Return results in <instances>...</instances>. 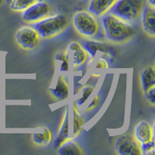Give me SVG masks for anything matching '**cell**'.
Segmentation results:
<instances>
[{"mask_svg": "<svg viewBox=\"0 0 155 155\" xmlns=\"http://www.w3.org/2000/svg\"><path fill=\"white\" fill-rule=\"evenodd\" d=\"M101 22L106 40L113 44H124L130 41L135 34V30L130 23L110 12L102 16Z\"/></svg>", "mask_w": 155, "mask_h": 155, "instance_id": "6da1fadb", "label": "cell"}, {"mask_svg": "<svg viewBox=\"0 0 155 155\" xmlns=\"http://www.w3.org/2000/svg\"><path fill=\"white\" fill-rule=\"evenodd\" d=\"M68 19L64 14L49 15L34 23L41 38L50 39L56 37L65 30L68 25Z\"/></svg>", "mask_w": 155, "mask_h": 155, "instance_id": "7a4b0ae2", "label": "cell"}, {"mask_svg": "<svg viewBox=\"0 0 155 155\" xmlns=\"http://www.w3.org/2000/svg\"><path fill=\"white\" fill-rule=\"evenodd\" d=\"M143 7V0H116L109 12L130 23L140 16Z\"/></svg>", "mask_w": 155, "mask_h": 155, "instance_id": "3957f363", "label": "cell"}, {"mask_svg": "<svg viewBox=\"0 0 155 155\" xmlns=\"http://www.w3.org/2000/svg\"><path fill=\"white\" fill-rule=\"evenodd\" d=\"M73 26L77 33L85 38H93L99 31V24L95 16L88 11L76 12L73 16Z\"/></svg>", "mask_w": 155, "mask_h": 155, "instance_id": "277c9868", "label": "cell"}, {"mask_svg": "<svg viewBox=\"0 0 155 155\" xmlns=\"http://www.w3.org/2000/svg\"><path fill=\"white\" fill-rule=\"evenodd\" d=\"M16 41L19 48L25 51H33L38 48L41 37L34 27L24 26L16 31Z\"/></svg>", "mask_w": 155, "mask_h": 155, "instance_id": "5b68a950", "label": "cell"}, {"mask_svg": "<svg viewBox=\"0 0 155 155\" xmlns=\"http://www.w3.org/2000/svg\"><path fill=\"white\" fill-rule=\"evenodd\" d=\"M115 150L120 155H141L140 144L130 134H124L116 137Z\"/></svg>", "mask_w": 155, "mask_h": 155, "instance_id": "8992f818", "label": "cell"}, {"mask_svg": "<svg viewBox=\"0 0 155 155\" xmlns=\"http://www.w3.org/2000/svg\"><path fill=\"white\" fill-rule=\"evenodd\" d=\"M51 11V9L49 4L39 0L22 12V18L26 23H35L49 16Z\"/></svg>", "mask_w": 155, "mask_h": 155, "instance_id": "52a82bcc", "label": "cell"}, {"mask_svg": "<svg viewBox=\"0 0 155 155\" xmlns=\"http://www.w3.org/2000/svg\"><path fill=\"white\" fill-rule=\"evenodd\" d=\"M69 62L74 68H79L88 61V54L81 44L78 41H72L69 44L65 51Z\"/></svg>", "mask_w": 155, "mask_h": 155, "instance_id": "ba28073f", "label": "cell"}, {"mask_svg": "<svg viewBox=\"0 0 155 155\" xmlns=\"http://www.w3.org/2000/svg\"><path fill=\"white\" fill-rule=\"evenodd\" d=\"M141 23L145 34L149 37L155 36V9L151 6H144L141 12Z\"/></svg>", "mask_w": 155, "mask_h": 155, "instance_id": "9c48e42d", "label": "cell"}, {"mask_svg": "<svg viewBox=\"0 0 155 155\" xmlns=\"http://www.w3.org/2000/svg\"><path fill=\"white\" fill-rule=\"evenodd\" d=\"M153 127L146 120H141L134 129V137L140 144L154 139Z\"/></svg>", "mask_w": 155, "mask_h": 155, "instance_id": "30bf717a", "label": "cell"}, {"mask_svg": "<svg viewBox=\"0 0 155 155\" xmlns=\"http://www.w3.org/2000/svg\"><path fill=\"white\" fill-rule=\"evenodd\" d=\"M70 110L69 107L67 106L64 110L63 118L60 128L58 130V134L54 141V147L58 148L64 141L70 138Z\"/></svg>", "mask_w": 155, "mask_h": 155, "instance_id": "8fae6325", "label": "cell"}, {"mask_svg": "<svg viewBox=\"0 0 155 155\" xmlns=\"http://www.w3.org/2000/svg\"><path fill=\"white\" fill-rule=\"evenodd\" d=\"M116 0H90L88 11L95 17H102L109 12Z\"/></svg>", "mask_w": 155, "mask_h": 155, "instance_id": "7c38bea8", "label": "cell"}, {"mask_svg": "<svg viewBox=\"0 0 155 155\" xmlns=\"http://www.w3.org/2000/svg\"><path fill=\"white\" fill-rule=\"evenodd\" d=\"M51 95L58 101H64L67 99L70 94V88L67 81L63 76L58 77L57 82L53 88L50 89Z\"/></svg>", "mask_w": 155, "mask_h": 155, "instance_id": "4fadbf2b", "label": "cell"}, {"mask_svg": "<svg viewBox=\"0 0 155 155\" xmlns=\"http://www.w3.org/2000/svg\"><path fill=\"white\" fill-rule=\"evenodd\" d=\"M59 155H82L83 151L79 144L74 140V138H68L58 147Z\"/></svg>", "mask_w": 155, "mask_h": 155, "instance_id": "5bb4252c", "label": "cell"}, {"mask_svg": "<svg viewBox=\"0 0 155 155\" xmlns=\"http://www.w3.org/2000/svg\"><path fill=\"white\" fill-rule=\"evenodd\" d=\"M81 44L83 48H85L88 54L92 58L95 57L97 51L106 53V50H107L105 43L102 42V41H95V40H90L89 38L83 40Z\"/></svg>", "mask_w": 155, "mask_h": 155, "instance_id": "9a60e30c", "label": "cell"}, {"mask_svg": "<svg viewBox=\"0 0 155 155\" xmlns=\"http://www.w3.org/2000/svg\"><path fill=\"white\" fill-rule=\"evenodd\" d=\"M140 82L143 92H147L155 86V69L153 66H148L140 73Z\"/></svg>", "mask_w": 155, "mask_h": 155, "instance_id": "2e32d148", "label": "cell"}, {"mask_svg": "<svg viewBox=\"0 0 155 155\" xmlns=\"http://www.w3.org/2000/svg\"><path fill=\"white\" fill-rule=\"evenodd\" d=\"M84 125V120L81 113L78 110L75 105L73 106L72 110V127H71V138L77 137L80 133L82 131V127Z\"/></svg>", "mask_w": 155, "mask_h": 155, "instance_id": "e0dca14e", "label": "cell"}, {"mask_svg": "<svg viewBox=\"0 0 155 155\" xmlns=\"http://www.w3.org/2000/svg\"><path fill=\"white\" fill-rule=\"evenodd\" d=\"M43 133H36L31 135L32 141L37 146H47L51 143L52 140V134L48 128L42 127Z\"/></svg>", "mask_w": 155, "mask_h": 155, "instance_id": "ac0fdd59", "label": "cell"}, {"mask_svg": "<svg viewBox=\"0 0 155 155\" xmlns=\"http://www.w3.org/2000/svg\"><path fill=\"white\" fill-rule=\"evenodd\" d=\"M39 0H11L10 9L15 12H23Z\"/></svg>", "mask_w": 155, "mask_h": 155, "instance_id": "d6986e66", "label": "cell"}, {"mask_svg": "<svg viewBox=\"0 0 155 155\" xmlns=\"http://www.w3.org/2000/svg\"><path fill=\"white\" fill-rule=\"evenodd\" d=\"M95 90V87L93 85H86L85 86H83L82 88L80 89V97L76 101V103H77L78 106H81L86 102L88 99L91 95L92 94V92H94Z\"/></svg>", "mask_w": 155, "mask_h": 155, "instance_id": "ffe728a7", "label": "cell"}, {"mask_svg": "<svg viewBox=\"0 0 155 155\" xmlns=\"http://www.w3.org/2000/svg\"><path fill=\"white\" fill-rule=\"evenodd\" d=\"M55 61H58V67L61 71L67 72L69 71V61L65 52H58L55 55Z\"/></svg>", "mask_w": 155, "mask_h": 155, "instance_id": "44dd1931", "label": "cell"}, {"mask_svg": "<svg viewBox=\"0 0 155 155\" xmlns=\"http://www.w3.org/2000/svg\"><path fill=\"white\" fill-rule=\"evenodd\" d=\"M141 154L143 155H153L155 152L154 139L140 144Z\"/></svg>", "mask_w": 155, "mask_h": 155, "instance_id": "7402d4cb", "label": "cell"}, {"mask_svg": "<svg viewBox=\"0 0 155 155\" xmlns=\"http://www.w3.org/2000/svg\"><path fill=\"white\" fill-rule=\"evenodd\" d=\"M145 95L147 101L149 104L151 106H154L155 104V86L152 87L150 89H148L147 92H143Z\"/></svg>", "mask_w": 155, "mask_h": 155, "instance_id": "603a6c76", "label": "cell"}, {"mask_svg": "<svg viewBox=\"0 0 155 155\" xmlns=\"http://www.w3.org/2000/svg\"><path fill=\"white\" fill-rule=\"evenodd\" d=\"M99 96L98 95H96L95 97H94V99H92L91 103L87 106L86 109H85V111L86 112L92 111V110H93V109H95L98 105H99Z\"/></svg>", "mask_w": 155, "mask_h": 155, "instance_id": "cb8c5ba5", "label": "cell"}, {"mask_svg": "<svg viewBox=\"0 0 155 155\" xmlns=\"http://www.w3.org/2000/svg\"><path fill=\"white\" fill-rule=\"evenodd\" d=\"M108 68H109V65H108L107 61L105 59H103V58H100L96 63V65H95V68L98 69V70L107 69Z\"/></svg>", "mask_w": 155, "mask_h": 155, "instance_id": "d4e9b609", "label": "cell"}, {"mask_svg": "<svg viewBox=\"0 0 155 155\" xmlns=\"http://www.w3.org/2000/svg\"><path fill=\"white\" fill-rule=\"evenodd\" d=\"M147 4L149 6H151V7L154 8L155 6V0H147Z\"/></svg>", "mask_w": 155, "mask_h": 155, "instance_id": "484cf974", "label": "cell"}, {"mask_svg": "<svg viewBox=\"0 0 155 155\" xmlns=\"http://www.w3.org/2000/svg\"><path fill=\"white\" fill-rule=\"evenodd\" d=\"M5 2V0H0V5H2Z\"/></svg>", "mask_w": 155, "mask_h": 155, "instance_id": "4316f807", "label": "cell"}, {"mask_svg": "<svg viewBox=\"0 0 155 155\" xmlns=\"http://www.w3.org/2000/svg\"><path fill=\"white\" fill-rule=\"evenodd\" d=\"M6 1H9V2H10L11 0H6Z\"/></svg>", "mask_w": 155, "mask_h": 155, "instance_id": "83f0119b", "label": "cell"}]
</instances>
